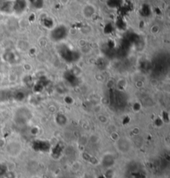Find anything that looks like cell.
<instances>
[{
  "instance_id": "6da1fadb",
  "label": "cell",
  "mask_w": 170,
  "mask_h": 178,
  "mask_svg": "<svg viewBox=\"0 0 170 178\" xmlns=\"http://www.w3.org/2000/svg\"><path fill=\"white\" fill-rule=\"evenodd\" d=\"M9 146H10V147L12 148V149H10V151H9V153H10V154L17 155V154L19 153V152H20V144H17V142H14V145L12 143L10 144Z\"/></svg>"
}]
</instances>
